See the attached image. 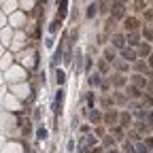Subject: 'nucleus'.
<instances>
[{"instance_id": "1", "label": "nucleus", "mask_w": 153, "mask_h": 153, "mask_svg": "<svg viewBox=\"0 0 153 153\" xmlns=\"http://www.w3.org/2000/svg\"><path fill=\"white\" fill-rule=\"evenodd\" d=\"M126 28H130V30H136V28H138V19L128 17V19H126Z\"/></svg>"}, {"instance_id": "2", "label": "nucleus", "mask_w": 153, "mask_h": 153, "mask_svg": "<svg viewBox=\"0 0 153 153\" xmlns=\"http://www.w3.org/2000/svg\"><path fill=\"white\" fill-rule=\"evenodd\" d=\"M62 100H64V91L60 89V91H57V98H55V108L62 106Z\"/></svg>"}, {"instance_id": "3", "label": "nucleus", "mask_w": 153, "mask_h": 153, "mask_svg": "<svg viewBox=\"0 0 153 153\" xmlns=\"http://www.w3.org/2000/svg\"><path fill=\"white\" fill-rule=\"evenodd\" d=\"M121 55L126 57V60H136V55H134V51H128V49H123V51H121Z\"/></svg>"}, {"instance_id": "4", "label": "nucleus", "mask_w": 153, "mask_h": 153, "mask_svg": "<svg viewBox=\"0 0 153 153\" xmlns=\"http://www.w3.org/2000/svg\"><path fill=\"white\" fill-rule=\"evenodd\" d=\"M60 60H62V49H57V51H55V55H53V60H51V64L55 66V64L60 62Z\"/></svg>"}, {"instance_id": "5", "label": "nucleus", "mask_w": 153, "mask_h": 153, "mask_svg": "<svg viewBox=\"0 0 153 153\" xmlns=\"http://www.w3.org/2000/svg\"><path fill=\"white\" fill-rule=\"evenodd\" d=\"M121 15H123V4L117 2V4H115V17H121Z\"/></svg>"}, {"instance_id": "6", "label": "nucleus", "mask_w": 153, "mask_h": 153, "mask_svg": "<svg viewBox=\"0 0 153 153\" xmlns=\"http://www.w3.org/2000/svg\"><path fill=\"white\" fill-rule=\"evenodd\" d=\"M113 41H115V45H117V47H123V36H121V34H117Z\"/></svg>"}, {"instance_id": "7", "label": "nucleus", "mask_w": 153, "mask_h": 153, "mask_svg": "<svg viewBox=\"0 0 153 153\" xmlns=\"http://www.w3.org/2000/svg\"><path fill=\"white\" fill-rule=\"evenodd\" d=\"M96 9H98L96 4H89V7H87V17H94V15H96Z\"/></svg>"}, {"instance_id": "8", "label": "nucleus", "mask_w": 153, "mask_h": 153, "mask_svg": "<svg viewBox=\"0 0 153 153\" xmlns=\"http://www.w3.org/2000/svg\"><path fill=\"white\" fill-rule=\"evenodd\" d=\"M64 81H66V74H64L62 70H57V83H60V85H62Z\"/></svg>"}, {"instance_id": "9", "label": "nucleus", "mask_w": 153, "mask_h": 153, "mask_svg": "<svg viewBox=\"0 0 153 153\" xmlns=\"http://www.w3.org/2000/svg\"><path fill=\"white\" fill-rule=\"evenodd\" d=\"M98 83H100V76H98V74L89 76V85H98Z\"/></svg>"}, {"instance_id": "10", "label": "nucleus", "mask_w": 153, "mask_h": 153, "mask_svg": "<svg viewBox=\"0 0 153 153\" xmlns=\"http://www.w3.org/2000/svg\"><path fill=\"white\" fill-rule=\"evenodd\" d=\"M128 41H130V45H136V41H138V36H136V34H130V38H128Z\"/></svg>"}, {"instance_id": "11", "label": "nucleus", "mask_w": 153, "mask_h": 153, "mask_svg": "<svg viewBox=\"0 0 153 153\" xmlns=\"http://www.w3.org/2000/svg\"><path fill=\"white\" fill-rule=\"evenodd\" d=\"M66 7H68V2H60V15L66 13Z\"/></svg>"}, {"instance_id": "12", "label": "nucleus", "mask_w": 153, "mask_h": 153, "mask_svg": "<svg viewBox=\"0 0 153 153\" xmlns=\"http://www.w3.org/2000/svg\"><path fill=\"white\" fill-rule=\"evenodd\" d=\"M38 138H47V130H43V128L38 130Z\"/></svg>"}, {"instance_id": "13", "label": "nucleus", "mask_w": 153, "mask_h": 153, "mask_svg": "<svg viewBox=\"0 0 153 153\" xmlns=\"http://www.w3.org/2000/svg\"><path fill=\"white\" fill-rule=\"evenodd\" d=\"M130 96H134V98H136V96H140V94H138L136 87H130Z\"/></svg>"}, {"instance_id": "14", "label": "nucleus", "mask_w": 153, "mask_h": 153, "mask_svg": "<svg viewBox=\"0 0 153 153\" xmlns=\"http://www.w3.org/2000/svg\"><path fill=\"white\" fill-rule=\"evenodd\" d=\"M126 151H128V153H134V147H132V145H126Z\"/></svg>"}]
</instances>
